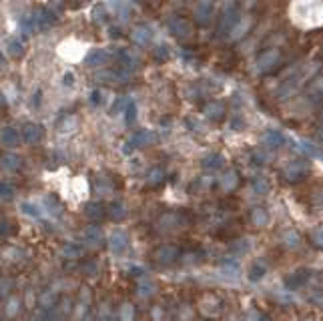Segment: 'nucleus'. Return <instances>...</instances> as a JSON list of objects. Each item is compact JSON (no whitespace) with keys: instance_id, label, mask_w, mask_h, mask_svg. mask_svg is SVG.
Instances as JSON below:
<instances>
[{"instance_id":"nucleus-1","label":"nucleus","mask_w":323,"mask_h":321,"mask_svg":"<svg viewBox=\"0 0 323 321\" xmlns=\"http://www.w3.org/2000/svg\"><path fill=\"white\" fill-rule=\"evenodd\" d=\"M36 30H48L52 24H56V14L50 8H38L36 12H32Z\"/></svg>"},{"instance_id":"nucleus-2","label":"nucleus","mask_w":323,"mask_h":321,"mask_svg":"<svg viewBox=\"0 0 323 321\" xmlns=\"http://www.w3.org/2000/svg\"><path fill=\"white\" fill-rule=\"evenodd\" d=\"M20 136H22V132H18L12 126H2V128H0V142H2L4 146H10V148L18 146L20 144Z\"/></svg>"},{"instance_id":"nucleus-3","label":"nucleus","mask_w":323,"mask_h":321,"mask_svg":"<svg viewBox=\"0 0 323 321\" xmlns=\"http://www.w3.org/2000/svg\"><path fill=\"white\" fill-rule=\"evenodd\" d=\"M22 138H24L28 144L40 142V140H42V126L36 124V122H26V124L22 126Z\"/></svg>"},{"instance_id":"nucleus-4","label":"nucleus","mask_w":323,"mask_h":321,"mask_svg":"<svg viewBox=\"0 0 323 321\" xmlns=\"http://www.w3.org/2000/svg\"><path fill=\"white\" fill-rule=\"evenodd\" d=\"M110 60V54L106 50H90V54L84 58L86 66H104Z\"/></svg>"},{"instance_id":"nucleus-5","label":"nucleus","mask_w":323,"mask_h":321,"mask_svg":"<svg viewBox=\"0 0 323 321\" xmlns=\"http://www.w3.org/2000/svg\"><path fill=\"white\" fill-rule=\"evenodd\" d=\"M0 163H2V167L6 171H12V173H16L18 169H22V158L18 154H12V152H6V154L0 156Z\"/></svg>"},{"instance_id":"nucleus-6","label":"nucleus","mask_w":323,"mask_h":321,"mask_svg":"<svg viewBox=\"0 0 323 321\" xmlns=\"http://www.w3.org/2000/svg\"><path fill=\"white\" fill-rule=\"evenodd\" d=\"M126 243H128L126 235L120 233V231H116V233L110 237V251H112L114 255H120V253L126 249Z\"/></svg>"},{"instance_id":"nucleus-7","label":"nucleus","mask_w":323,"mask_h":321,"mask_svg":"<svg viewBox=\"0 0 323 321\" xmlns=\"http://www.w3.org/2000/svg\"><path fill=\"white\" fill-rule=\"evenodd\" d=\"M6 50H8L10 56H22V52H24V42H22L18 36H10V38L6 40Z\"/></svg>"},{"instance_id":"nucleus-8","label":"nucleus","mask_w":323,"mask_h":321,"mask_svg":"<svg viewBox=\"0 0 323 321\" xmlns=\"http://www.w3.org/2000/svg\"><path fill=\"white\" fill-rule=\"evenodd\" d=\"M42 211H46V213H52L54 217H60V213H62V207H60V203L54 199V197H44V201H42Z\"/></svg>"},{"instance_id":"nucleus-9","label":"nucleus","mask_w":323,"mask_h":321,"mask_svg":"<svg viewBox=\"0 0 323 321\" xmlns=\"http://www.w3.org/2000/svg\"><path fill=\"white\" fill-rule=\"evenodd\" d=\"M20 209H22L24 215H28L32 219H42V207L40 205H34V203L24 201V203H20Z\"/></svg>"},{"instance_id":"nucleus-10","label":"nucleus","mask_w":323,"mask_h":321,"mask_svg":"<svg viewBox=\"0 0 323 321\" xmlns=\"http://www.w3.org/2000/svg\"><path fill=\"white\" fill-rule=\"evenodd\" d=\"M132 40H134V42H138V44H146V42L150 40V30H148V28H144V26L134 28V30H132Z\"/></svg>"},{"instance_id":"nucleus-11","label":"nucleus","mask_w":323,"mask_h":321,"mask_svg":"<svg viewBox=\"0 0 323 321\" xmlns=\"http://www.w3.org/2000/svg\"><path fill=\"white\" fill-rule=\"evenodd\" d=\"M20 297H16V295H12L10 299H8V303H6V317H14L16 313H18V309H20Z\"/></svg>"},{"instance_id":"nucleus-12","label":"nucleus","mask_w":323,"mask_h":321,"mask_svg":"<svg viewBox=\"0 0 323 321\" xmlns=\"http://www.w3.org/2000/svg\"><path fill=\"white\" fill-rule=\"evenodd\" d=\"M82 237L90 243V245H96V243H100V231H98V227H88L84 233H82Z\"/></svg>"},{"instance_id":"nucleus-13","label":"nucleus","mask_w":323,"mask_h":321,"mask_svg":"<svg viewBox=\"0 0 323 321\" xmlns=\"http://www.w3.org/2000/svg\"><path fill=\"white\" fill-rule=\"evenodd\" d=\"M12 197H14V187L10 183H0V199L8 201Z\"/></svg>"},{"instance_id":"nucleus-14","label":"nucleus","mask_w":323,"mask_h":321,"mask_svg":"<svg viewBox=\"0 0 323 321\" xmlns=\"http://www.w3.org/2000/svg\"><path fill=\"white\" fill-rule=\"evenodd\" d=\"M86 215L88 217H100L102 215V207L96 205V203H88L86 205Z\"/></svg>"},{"instance_id":"nucleus-15","label":"nucleus","mask_w":323,"mask_h":321,"mask_svg":"<svg viewBox=\"0 0 323 321\" xmlns=\"http://www.w3.org/2000/svg\"><path fill=\"white\" fill-rule=\"evenodd\" d=\"M253 221H255L257 225H265V223H267V213H265L263 209H257V211L253 213Z\"/></svg>"},{"instance_id":"nucleus-16","label":"nucleus","mask_w":323,"mask_h":321,"mask_svg":"<svg viewBox=\"0 0 323 321\" xmlns=\"http://www.w3.org/2000/svg\"><path fill=\"white\" fill-rule=\"evenodd\" d=\"M211 10H213V6H211V4H199V6H197V12H199L201 22H205V20H207L205 16H207V12H211Z\"/></svg>"},{"instance_id":"nucleus-17","label":"nucleus","mask_w":323,"mask_h":321,"mask_svg":"<svg viewBox=\"0 0 323 321\" xmlns=\"http://www.w3.org/2000/svg\"><path fill=\"white\" fill-rule=\"evenodd\" d=\"M267 140L273 142V144H283V142H285L283 134H279V132H269V134H267Z\"/></svg>"},{"instance_id":"nucleus-18","label":"nucleus","mask_w":323,"mask_h":321,"mask_svg":"<svg viewBox=\"0 0 323 321\" xmlns=\"http://www.w3.org/2000/svg\"><path fill=\"white\" fill-rule=\"evenodd\" d=\"M299 173H303V167H301V165H291V167L287 169V177H289V179H297Z\"/></svg>"},{"instance_id":"nucleus-19","label":"nucleus","mask_w":323,"mask_h":321,"mask_svg":"<svg viewBox=\"0 0 323 321\" xmlns=\"http://www.w3.org/2000/svg\"><path fill=\"white\" fill-rule=\"evenodd\" d=\"M132 319V307L130 305H124L122 307V313H120V321H130Z\"/></svg>"},{"instance_id":"nucleus-20","label":"nucleus","mask_w":323,"mask_h":321,"mask_svg":"<svg viewBox=\"0 0 323 321\" xmlns=\"http://www.w3.org/2000/svg\"><path fill=\"white\" fill-rule=\"evenodd\" d=\"M275 58H277V52H271L269 56H265V58H263V60L259 62V68H261V70L269 68V66H267V64H269V60H275Z\"/></svg>"},{"instance_id":"nucleus-21","label":"nucleus","mask_w":323,"mask_h":321,"mask_svg":"<svg viewBox=\"0 0 323 321\" xmlns=\"http://www.w3.org/2000/svg\"><path fill=\"white\" fill-rule=\"evenodd\" d=\"M134 120V102H128L126 104V122H132Z\"/></svg>"},{"instance_id":"nucleus-22","label":"nucleus","mask_w":323,"mask_h":321,"mask_svg":"<svg viewBox=\"0 0 323 321\" xmlns=\"http://www.w3.org/2000/svg\"><path fill=\"white\" fill-rule=\"evenodd\" d=\"M313 239H315L317 245H323V227H319V229L313 233Z\"/></svg>"},{"instance_id":"nucleus-23","label":"nucleus","mask_w":323,"mask_h":321,"mask_svg":"<svg viewBox=\"0 0 323 321\" xmlns=\"http://www.w3.org/2000/svg\"><path fill=\"white\" fill-rule=\"evenodd\" d=\"M32 301H34V299H32V293L28 291V295H26V305H28V307H32Z\"/></svg>"},{"instance_id":"nucleus-24","label":"nucleus","mask_w":323,"mask_h":321,"mask_svg":"<svg viewBox=\"0 0 323 321\" xmlns=\"http://www.w3.org/2000/svg\"><path fill=\"white\" fill-rule=\"evenodd\" d=\"M6 106V100H4V94H0V108Z\"/></svg>"},{"instance_id":"nucleus-25","label":"nucleus","mask_w":323,"mask_h":321,"mask_svg":"<svg viewBox=\"0 0 323 321\" xmlns=\"http://www.w3.org/2000/svg\"><path fill=\"white\" fill-rule=\"evenodd\" d=\"M4 66V56H2V52H0V68Z\"/></svg>"},{"instance_id":"nucleus-26","label":"nucleus","mask_w":323,"mask_h":321,"mask_svg":"<svg viewBox=\"0 0 323 321\" xmlns=\"http://www.w3.org/2000/svg\"><path fill=\"white\" fill-rule=\"evenodd\" d=\"M0 289H2V281H0Z\"/></svg>"}]
</instances>
